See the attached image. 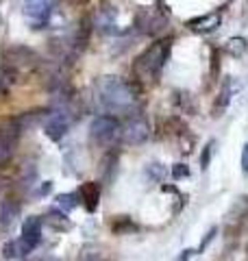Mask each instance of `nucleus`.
<instances>
[{
    "label": "nucleus",
    "mask_w": 248,
    "mask_h": 261,
    "mask_svg": "<svg viewBox=\"0 0 248 261\" xmlns=\"http://www.w3.org/2000/svg\"><path fill=\"white\" fill-rule=\"evenodd\" d=\"M151 135V124L142 111H135L127 116V122L122 124V140L127 144H142Z\"/></svg>",
    "instance_id": "nucleus-4"
},
{
    "label": "nucleus",
    "mask_w": 248,
    "mask_h": 261,
    "mask_svg": "<svg viewBox=\"0 0 248 261\" xmlns=\"http://www.w3.org/2000/svg\"><path fill=\"white\" fill-rule=\"evenodd\" d=\"M92 29H94L92 18H89V15H83L81 22H79V29H77V37H74V48H77V50H83V48L87 46Z\"/></svg>",
    "instance_id": "nucleus-15"
},
{
    "label": "nucleus",
    "mask_w": 248,
    "mask_h": 261,
    "mask_svg": "<svg viewBox=\"0 0 248 261\" xmlns=\"http://www.w3.org/2000/svg\"><path fill=\"white\" fill-rule=\"evenodd\" d=\"M51 190H53V183H48V181H46L44 185H41V194H48Z\"/></svg>",
    "instance_id": "nucleus-27"
},
{
    "label": "nucleus",
    "mask_w": 248,
    "mask_h": 261,
    "mask_svg": "<svg viewBox=\"0 0 248 261\" xmlns=\"http://www.w3.org/2000/svg\"><path fill=\"white\" fill-rule=\"evenodd\" d=\"M172 37H163L146 48V50L133 61V76L137 85H153L159 81L163 65L170 57Z\"/></svg>",
    "instance_id": "nucleus-2"
},
{
    "label": "nucleus",
    "mask_w": 248,
    "mask_h": 261,
    "mask_svg": "<svg viewBox=\"0 0 248 261\" xmlns=\"http://www.w3.org/2000/svg\"><path fill=\"white\" fill-rule=\"evenodd\" d=\"M22 130L24 128L20 126L18 118H13L9 122H5V124H0V166L13 157Z\"/></svg>",
    "instance_id": "nucleus-5"
},
{
    "label": "nucleus",
    "mask_w": 248,
    "mask_h": 261,
    "mask_svg": "<svg viewBox=\"0 0 248 261\" xmlns=\"http://www.w3.org/2000/svg\"><path fill=\"white\" fill-rule=\"evenodd\" d=\"M211 76H218V50H213L211 57Z\"/></svg>",
    "instance_id": "nucleus-24"
},
{
    "label": "nucleus",
    "mask_w": 248,
    "mask_h": 261,
    "mask_svg": "<svg viewBox=\"0 0 248 261\" xmlns=\"http://www.w3.org/2000/svg\"><path fill=\"white\" fill-rule=\"evenodd\" d=\"M70 3H74V5H81V3H85V0H70Z\"/></svg>",
    "instance_id": "nucleus-29"
},
{
    "label": "nucleus",
    "mask_w": 248,
    "mask_h": 261,
    "mask_svg": "<svg viewBox=\"0 0 248 261\" xmlns=\"http://www.w3.org/2000/svg\"><path fill=\"white\" fill-rule=\"evenodd\" d=\"M48 222H51L55 228H70V222L65 220V211H51Z\"/></svg>",
    "instance_id": "nucleus-19"
},
{
    "label": "nucleus",
    "mask_w": 248,
    "mask_h": 261,
    "mask_svg": "<svg viewBox=\"0 0 248 261\" xmlns=\"http://www.w3.org/2000/svg\"><path fill=\"white\" fill-rule=\"evenodd\" d=\"M239 87H242V83H239L235 76H227L225 81H222L220 94L216 98V105H213V116H222V111L229 107V102L233 100V96L239 92Z\"/></svg>",
    "instance_id": "nucleus-9"
},
{
    "label": "nucleus",
    "mask_w": 248,
    "mask_h": 261,
    "mask_svg": "<svg viewBox=\"0 0 248 261\" xmlns=\"http://www.w3.org/2000/svg\"><path fill=\"white\" fill-rule=\"evenodd\" d=\"M246 48H248V44H246L244 37H231L227 42V46H225V50L229 55H233V57H242L246 53Z\"/></svg>",
    "instance_id": "nucleus-17"
},
{
    "label": "nucleus",
    "mask_w": 248,
    "mask_h": 261,
    "mask_svg": "<svg viewBox=\"0 0 248 261\" xmlns=\"http://www.w3.org/2000/svg\"><path fill=\"white\" fill-rule=\"evenodd\" d=\"M37 244H33L29 242L27 238H20V240H13V242H7L5 246H3V257L7 261H11V259H18V257H24V255H29V252L35 248Z\"/></svg>",
    "instance_id": "nucleus-12"
},
{
    "label": "nucleus",
    "mask_w": 248,
    "mask_h": 261,
    "mask_svg": "<svg viewBox=\"0 0 248 261\" xmlns=\"http://www.w3.org/2000/svg\"><path fill=\"white\" fill-rule=\"evenodd\" d=\"M189 174V168L185 166V163H175V168H172V176L175 178H183Z\"/></svg>",
    "instance_id": "nucleus-23"
},
{
    "label": "nucleus",
    "mask_w": 248,
    "mask_h": 261,
    "mask_svg": "<svg viewBox=\"0 0 248 261\" xmlns=\"http://www.w3.org/2000/svg\"><path fill=\"white\" fill-rule=\"evenodd\" d=\"M74 116L72 111L68 109H59V111H53L51 116L46 118V124H44V133L51 137V140H61V137L68 133V128L72 126Z\"/></svg>",
    "instance_id": "nucleus-6"
},
{
    "label": "nucleus",
    "mask_w": 248,
    "mask_h": 261,
    "mask_svg": "<svg viewBox=\"0 0 248 261\" xmlns=\"http://www.w3.org/2000/svg\"><path fill=\"white\" fill-rule=\"evenodd\" d=\"M122 135V122L115 116H96L89 124V137L98 146H109Z\"/></svg>",
    "instance_id": "nucleus-3"
},
{
    "label": "nucleus",
    "mask_w": 248,
    "mask_h": 261,
    "mask_svg": "<svg viewBox=\"0 0 248 261\" xmlns=\"http://www.w3.org/2000/svg\"><path fill=\"white\" fill-rule=\"evenodd\" d=\"M53 11V0H24V15L35 24V29L46 24Z\"/></svg>",
    "instance_id": "nucleus-8"
},
{
    "label": "nucleus",
    "mask_w": 248,
    "mask_h": 261,
    "mask_svg": "<svg viewBox=\"0 0 248 261\" xmlns=\"http://www.w3.org/2000/svg\"><path fill=\"white\" fill-rule=\"evenodd\" d=\"M96 100L113 116H131L139 111V85L120 76H103L96 83Z\"/></svg>",
    "instance_id": "nucleus-1"
},
{
    "label": "nucleus",
    "mask_w": 248,
    "mask_h": 261,
    "mask_svg": "<svg viewBox=\"0 0 248 261\" xmlns=\"http://www.w3.org/2000/svg\"><path fill=\"white\" fill-rule=\"evenodd\" d=\"M137 24L148 35H157V33L168 24V13L163 9H144L137 15Z\"/></svg>",
    "instance_id": "nucleus-7"
},
{
    "label": "nucleus",
    "mask_w": 248,
    "mask_h": 261,
    "mask_svg": "<svg viewBox=\"0 0 248 261\" xmlns=\"http://www.w3.org/2000/svg\"><path fill=\"white\" fill-rule=\"evenodd\" d=\"M146 172L151 174L155 181H161L163 174H165V168L161 166V163H148V168H146Z\"/></svg>",
    "instance_id": "nucleus-20"
},
{
    "label": "nucleus",
    "mask_w": 248,
    "mask_h": 261,
    "mask_svg": "<svg viewBox=\"0 0 248 261\" xmlns=\"http://www.w3.org/2000/svg\"><path fill=\"white\" fill-rule=\"evenodd\" d=\"M22 238H27L33 244L41 242V220L37 216H29L22 222Z\"/></svg>",
    "instance_id": "nucleus-14"
},
{
    "label": "nucleus",
    "mask_w": 248,
    "mask_h": 261,
    "mask_svg": "<svg viewBox=\"0 0 248 261\" xmlns=\"http://www.w3.org/2000/svg\"><path fill=\"white\" fill-rule=\"evenodd\" d=\"M124 231H135V224L129 222L127 218H120L118 224H113V233H124Z\"/></svg>",
    "instance_id": "nucleus-22"
},
{
    "label": "nucleus",
    "mask_w": 248,
    "mask_h": 261,
    "mask_svg": "<svg viewBox=\"0 0 248 261\" xmlns=\"http://www.w3.org/2000/svg\"><path fill=\"white\" fill-rule=\"evenodd\" d=\"M213 238H216V228H211V231H209V233H207V238H205V242L201 244V250H205V248H207V244H209V242H211Z\"/></svg>",
    "instance_id": "nucleus-26"
},
{
    "label": "nucleus",
    "mask_w": 248,
    "mask_h": 261,
    "mask_svg": "<svg viewBox=\"0 0 248 261\" xmlns=\"http://www.w3.org/2000/svg\"><path fill=\"white\" fill-rule=\"evenodd\" d=\"M211 154H213V142H209L203 148V154H201V168H209V161H211Z\"/></svg>",
    "instance_id": "nucleus-21"
},
{
    "label": "nucleus",
    "mask_w": 248,
    "mask_h": 261,
    "mask_svg": "<svg viewBox=\"0 0 248 261\" xmlns=\"http://www.w3.org/2000/svg\"><path fill=\"white\" fill-rule=\"evenodd\" d=\"M192 255H194V250H185V255H183V257H181L179 261H187V259H189V257H192Z\"/></svg>",
    "instance_id": "nucleus-28"
},
{
    "label": "nucleus",
    "mask_w": 248,
    "mask_h": 261,
    "mask_svg": "<svg viewBox=\"0 0 248 261\" xmlns=\"http://www.w3.org/2000/svg\"><path fill=\"white\" fill-rule=\"evenodd\" d=\"M57 205H59L61 211H72L74 207H77V196L74 194H61V196H57Z\"/></svg>",
    "instance_id": "nucleus-18"
},
{
    "label": "nucleus",
    "mask_w": 248,
    "mask_h": 261,
    "mask_svg": "<svg viewBox=\"0 0 248 261\" xmlns=\"http://www.w3.org/2000/svg\"><path fill=\"white\" fill-rule=\"evenodd\" d=\"M15 216H18V205H13L11 200H5L3 205H0V224L11 226L15 222Z\"/></svg>",
    "instance_id": "nucleus-16"
},
{
    "label": "nucleus",
    "mask_w": 248,
    "mask_h": 261,
    "mask_svg": "<svg viewBox=\"0 0 248 261\" xmlns=\"http://www.w3.org/2000/svg\"><path fill=\"white\" fill-rule=\"evenodd\" d=\"M79 198H81V202L85 205V209L89 211V214H94V211L98 209V202H101V185H98L96 181L83 183L81 190H79Z\"/></svg>",
    "instance_id": "nucleus-10"
},
{
    "label": "nucleus",
    "mask_w": 248,
    "mask_h": 261,
    "mask_svg": "<svg viewBox=\"0 0 248 261\" xmlns=\"http://www.w3.org/2000/svg\"><path fill=\"white\" fill-rule=\"evenodd\" d=\"M222 22V13L220 11H213V13H207L201 15V18H194L187 22V27L192 29L194 33H213Z\"/></svg>",
    "instance_id": "nucleus-11"
},
{
    "label": "nucleus",
    "mask_w": 248,
    "mask_h": 261,
    "mask_svg": "<svg viewBox=\"0 0 248 261\" xmlns=\"http://www.w3.org/2000/svg\"><path fill=\"white\" fill-rule=\"evenodd\" d=\"M18 76H20V72L15 70L11 63H7L5 59L0 61V98L9 96L11 87L15 85V81H18Z\"/></svg>",
    "instance_id": "nucleus-13"
},
{
    "label": "nucleus",
    "mask_w": 248,
    "mask_h": 261,
    "mask_svg": "<svg viewBox=\"0 0 248 261\" xmlns=\"http://www.w3.org/2000/svg\"><path fill=\"white\" fill-rule=\"evenodd\" d=\"M242 170L244 174H248V144L244 146V152H242Z\"/></svg>",
    "instance_id": "nucleus-25"
}]
</instances>
